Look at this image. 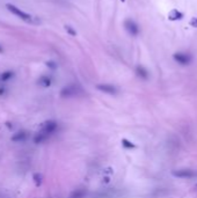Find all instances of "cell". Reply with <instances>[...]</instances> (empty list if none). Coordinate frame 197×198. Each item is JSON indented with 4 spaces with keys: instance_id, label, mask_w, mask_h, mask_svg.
<instances>
[{
    "instance_id": "7a4b0ae2",
    "label": "cell",
    "mask_w": 197,
    "mask_h": 198,
    "mask_svg": "<svg viewBox=\"0 0 197 198\" xmlns=\"http://www.w3.org/2000/svg\"><path fill=\"white\" fill-rule=\"evenodd\" d=\"M6 8H7L12 14H14V15L17 16L19 19H21V20L26 21V22H33V16L30 15V14H28V13H26L25 11H22L21 8H19L17 6H15V5L6 4Z\"/></svg>"
},
{
    "instance_id": "7c38bea8",
    "label": "cell",
    "mask_w": 197,
    "mask_h": 198,
    "mask_svg": "<svg viewBox=\"0 0 197 198\" xmlns=\"http://www.w3.org/2000/svg\"><path fill=\"white\" fill-rule=\"evenodd\" d=\"M38 82H40V85L43 86V87H49V86L51 85V78L44 75V77H42L41 79H40Z\"/></svg>"
},
{
    "instance_id": "ba28073f",
    "label": "cell",
    "mask_w": 197,
    "mask_h": 198,
    "mask_svg": "<svg viewBox=\"0 0 197 198\" xmlns=\"http://www.w3.org/2000/svg\"><path fill=\"white\" fill-rule=\"evenodd\" d=\"M136 73H137V75L140 78V79H144V80H146L148 78V72L147 70L143 67V66H137V69H136Z\"/></svg>"
},
{
    "instance_id": "8fae6325",
    "label": "cell",
    "mask_w": 197,
    "mask_h": 198,
    "mask_svg": "<svg viewBox=\"0 0 197 198\" xmlns=\"http://www.w3.org/2000/svg\"><path fill=\"white\" fill-rule=\"evenodd\" d=\"M169 20H172V21H175V20H181L182 17H183V14L181 12H179L177 9H173L172 12L169 13Z\"/></svg>"
},
{
    "instance_id": "5b68a950",
    "label": "cell",
    "mask_w": 197,
    "mask_h": 198,
    "mask_svg": "<svg viewBox=\"0 0 197 198\" xmlns=\"http://www.w3.org/2000/svg\"><path fill=\"white\" fill-rule=\"evenodd\" d=\"M124 27H125V29L127 30V32H129L130 35H132V36L138 35V32H139V28H138L137 23L132 20L125 21V22H124Z\"/></svg>"
},
{
    "instance_id": "7402d4cb",
    "label": "cell",
    "mask_w": 197,
    "mask_h": 198,
    "mask_svg": "<svg viewBox=\"0 0 197 198\" xmlns=\"http://www.w3.org/2000/svg\"></svg>"
},
{
    "instance_id": "3957f363",
    "label": "cell",
    "mask_w": 197,
    "mask_h": 198,
    "mask_svg": "<svg viewBox=\"0 0 197 198\" xmlns=\"http://www.w3.org/2000/svg\"><path fill=\"white\" fill-rule=\"evenodd\" d=\"M81 93V89L79 88L78 86L75 85H70V86H66L62 89L60 92V95L63 97H72V96H77L79 94Z\"/></svg>"
},
{
    "instance_id": "9c48e42d",
    "label": "cell",
    "mask_w": 197,
    "mask_h": 198,
    "mask_svg": "<svg viewBox=\"0 0 197 198\" xmlns=\"http://www.w3.org/2000/svg\"><path fill=\"white\" fill-rule=\"evenodd\" d=\"M27 137H28V134L26 133V132H23V131H20V132H17V133H15L14 136L12 137V140L15 142H25L26 139H27Z\"/></svg>"
},
{
    "instance_id": "8992f818",
    "label": "cell",
    "mask_w": 197,
    "mask_h": 198,
    "mask_svg": "<svg viewBox=\"0 0 197 198\" xmlns=\"http://www.w3.org/2000/svg\"><path fill=\"white\" fill-rule=\"evenodd\" d=\"M174 59L181 65H188L190 61H191V57L189 56L188 53H183V52H176L174 53Z\"/></svg>"
},
{
    "instance_id": "6da1fadb",
    "label": "cell",
    "mask_w": 197,
    "mask_h": 198,
    "mask_svg": "<svg viewBox=\"0 0 197 198\" xmlns=\"http://www.w3.org/2000/svg\"><path fill=\"white\" fill-rule=\"evenodd\" d=\"M57 128H58L57 122H55V121L44 122V123L42 124L40 131H38L36 136L34 137V142H36V144H41V142H45L50 136H52V134L56 132Z\"/></svg>"
},
{
    "instance_id": "52a82bcc",
    "label": "cell",
    "mask_w": 197,
    "mask_h": 198,
    "mask_svg": "<svg viewBox=\"0 0 197 198\" xmlns=\"http://www.w3.org/2000/svg\"><path fill=\"white\" fill-rule=\"evenodd\" d=\"M96 88L100 90V92H103L106 94H110V95H115L117 94V88L113 85H108V84H101V85H98Z\"/></svg>"
},
{
    "instance_id": "9a60e30c",
    "label": "cell",
    "mask_w": 197,
    "mask_h": 198,
    "mask_svg": "<svg viewBox=\"0 0 197 198\" xmlns=\"http://www.w3.org/2000/svg\"><path fill=\"white\" fill-rule=\"evenodd\" d=\"M33 178H34V182L36 183L37 186H41L42 181H43V177H42L41 174H34Z\"/></svg>"
},
{
    "instance_id": "ac0fdd59",
    "label": "cell",
    "mask_w": 197,
    "mask_h": 198,
    "mask_svg": "<svg viewBox=\"0 0 197 198\" xmlns=\"http://www.w3.org/2000/svg\"><path fill=\"white\" fill-rule=\"evenodd\" d=\"M190 26H191V27H197V19L196 17H194L193 20L190 21Z\"/></svg>"
},
{
    "instance_id": "e0dca14e",
    "label": "cell",
    "mask_w": 197,
    "mask_h": 198,
    "mask_svg": "<svg viewBox=\"0 0 197 198\" xmlns=\"http://www.w3.org/2000/svg\"><path fill=\"white\" fill-rule=\"evenodd\" d=\"M46 65H48L49 67H51V69H56V67H57V65L55 64L54 61H48V63H46Z\"/></svg>"
},
{
    "instance_id": "5bb4252c",
    "label": "cell",
    "mask_w": 197,
    "mask_h": 198,
    "mask_svg": "<svg viewBox=\"0 0 197 198\" xmlns=\"http://www.w3.org/2000/svg\"><path fill=\"white\" fill-rule=\"evenodd\" d=\"M13 75H14V73H13L12 71H7V72H4L1 74L0 79H1V81H7L9 80L11 78H13Z\"/></svg>"
},
{
    "instance_id": "2e32d148",
    "label": "cell",
    "mask_w": 197,
    "mask_h": 198,
    "mask_svg": "<svg viewBox=\"0 0 197 198\" xmlns=\"http://www.w3.org/2000/svg\"><path fill=\"white\" fill-rule=\"evenodd\" d=\"M65 30L69 32V34H70L71 36H75V35H77L75 30H73V28H72V27H70V26H65Z\"/></svg>"
},
{
    "instance_id": "277c9868",
    "label": "cell",
    "mask_w": 197,
    "mask_h": 198,
    "mask_svg": "<svg viewBox=\"0 0 197 198\" xmlns=\"http://www.w3.org/2000/svg\"><path fill=\"white\" fill-rule=\"evenodd\" d=\"M173 175L179 178H193L196 176V173L191 169H177L173 171Z\"/></svg>"
},
{
    "instance_id": "4fadbf2b",
    "label": "cell",
    "mask_w": 197,
    "mask_h": 198,
    "mask_svg": "<svg viewBox=\"0 0 197 198\" xmlns=\"http://www.w3.org/2000/svg\"><path fill=\"white\" fill-rule=\"evenodd\" d=\"M122 146H123L125 150H131V148H135V144L131 142L127 139H122Z\"/></svg>"
},
{
    "instance_id": "ffe728a7",
    "label": "cell",
    "mask_w": 197,
    "mask_h": 198,
    "mask_svg": "<svg viewBox=\"0 0 197 198\" xmlns=\"http://www.w3.org/2000/svg\"><path fill=\"white\" fill-rule=\"evenodd\" d=\"M122 1H125V0H122Z\"/></svg>"
},
{
    "instance_id": "d6986e66",
    "label": "cell",
    "mask_w": 197,
    "mask_h": 198,
    "mask_svg": "<svg viewBox=\"0 0 197 198\" xmlns=\"http://www.w3.org/2000/svg\"><path fill=\"white\" fill-rule=\"evenodd\" d=\"M0 52H2V48L1 46H0Z\"/></svg>"
},
{
    "instance_id": "30bf717a",
    "label": "cell",
    "mask_w": 197,
    "mask_h": 198,
    "mask_svg": "<svg viewBox=\"0 0 197 198\" xmlns=\"http://www.w3.org/2000/svg\"><path fill=\"white\" fill-rule=\"evenodd\" d=\"M85 196H86V189L80 188V189H75L70 195V198H85Z\"/></svg>"
},
{
    "instance_id": "44dd1931",
    "label": "cell",
    "mask_w": 197,
    "mask_h": 198,
    "mask_svg": "<svg viewBox=\"0 0 197 198\" xmlns=\"http://www.w3.org/2000/svg\"><path fill=\"white\" fill-rule=\"evenodd\" d=\"M0 80H1V79H0Z\"/></svg>"
}]
</instances>
